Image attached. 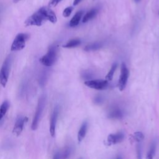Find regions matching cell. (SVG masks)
<instances>
[{"label": "cell", "mask_w": 159, "mask_h": 159, "mask_svg": "<svg viewBox=\"0 0 159 159\" xmlns=\"http://www.w3.org/2000/svg\"><path fill=\"white\" fill-rule=\"evenodd\" d=\"M49 21L52 23H56L57 21L55 13L47 7H42L29 16L24 22V24L27 26H41L44 22Z\"/></svg>", "instance_id": "cell-1"}, {"label": "cell", "mask_w": 159, "mask_h": 159, "mask_svg": "<svg viewBox=\"0 0 159 159\" xmlns=\"http://www.w3.org/2000/svg\"><path fill=\"white\" fill-rule=\"evenodd\" d=\"M45 104H46V96L42 95L38 100L36 111L33 119L31 128L33 131L36 130L39 126V122L45 107Z\"/></svg>", "instance_id": "cell-2"}, {"label": "cell", "mask_w": 159, "mask_h": 159, "mask_svg": "<svg viewBox=\"0 0 159 159\" xmlns=\"http://www.w3.org/2000/svg\"><path fill=\"white\" fill-rule=\"evenodd\" d=\"M57 58V47L55 45H53L49 48L47 54L40 58L39 61L43 65L47 67H50L54 65Z\"/></svg>", "instance_id": "cell-3"}, {"label": "cell", "mask_w": 159, "mask_h": 159, "mask_svg": "<svg viewBox=\"0 0 159 159\" xmlns=\"http://www.w3.org/2000/svg\"><path fill=\"white\" fill-rule=\"evenodd\" d=\"M11 58V57H7L3 64L1 70H0V83L3 87H6L8 81Z\"/></svg>", "instance_id": "cell-4"}, {"label": "cell", "mask_w": 159, "mask_h": 159, "mask_svg": "<svg viewBox=\"0 0 159 159\" xmlns=\"http://www.w3.org/2000/svg\"><path fill=\"white\" fill-rule=\"evenodd\" d=\"M29 35L27 34H18L14 39L11 46V51H19L23 49L26 46V43L29 39Z\"/></svg>", "instance_id": "cell-5"}, {"label": "cell", "mask_w": 159, "mask_h": 159, "mask_svg": "<svg viewBox=\"0 0 159 159\" xmlns=\"http://www.w3.org/2000/svg\"><path fill=\"white\" fill-rule=\"evenodd\" d=\"M129 77V71L126 65L124 63H123L121 64V74L118 81V88L121 92L125 89Z\"/></svg>", "instance_id": "cell-6"}, {"label": "cell", "mask_w": 159, "mask_h": 159, "mask_svg": "<svg viewBox=\"0 0 159 159\" xmlns=\"http://www.w3.org/2000/svg\"><path fill=\"white\" fill-rule=\"evenodd\" d=\"M85 85L90 88L98 90H103L108 88V81L104 80H87L85 82Z\"/></svg>", "instance_id": "cell-7"}, {"label": "cell", "mask_w": 159, "mask_h": 159, "mask_svg": "<svg viewBox=\"0 0 159 159\" xmlns=\"http://www.w3.org/2000/svg\"><path fill=\"white\" fill-rule=\"evenodd\" d=\"M27 121L28 118L26 116H18L16 118V122L14 123V126L13 129V134L18 136L20 135L22 131H23L24 125Z\"/></svg>", "instance_id": "cell-8"}, {"label": "cell", "mask_w": 159, "mask_h": 159, "mask_svg": "<svg viewBox=\"0 0 159 159\" xmlns=\"http://www.w3.org/2000/svg\"><path fill=\"white\" fill-rule=\"evenodd\" d=\"M59 114V108L58 106L55 107L53 111L51 118H50V133L52 137H54L55 135V131H56V126L57 123V119Z\"/></svg>", "instance_id": "cell-9"}, {"label": "cell", "mask_w": 159, "mask_h": 159, "mask_svg": "<svg viewBox=\"0 0 159 159\" xmlns=\"http://www.w3.org/2000/svg\"><path fill=\"white\" fill-rule=\"evenodd\" d=\"M72 153V149L70 147H67L57 152L52 159H68Z\"/></svg>", "instance_id": "cell-10"}, {"label": "cell", "mask_w": 159, "mask_h": 159, "mask_svg": "<svg viewBox=\"0 0 159 159\" xmlns=\"http://www.w3.org/2000/svg\"><path fill=\"white\" fill-rule=\"evenodd\" d=\"M124 139V134L123 132L111 134L108 137V143L109 145H115L122 142Z\"/></svg>", "instance_id": "cell-11"}, {"label": "cell", "mask_w": 159, "mask_h": 159, "mask_svg": "<svg viewBox=\"0 0 159 159\" xmlns=\"http://www.w3.org/2000/svg\"><path fill=\"white\" fill-rule=\"evenodd\" d=\"M83 14V11H79L74 15L73 17L72 18V19L70 21L69 25L70 27H74L78 25V24L80 23V21L82 18Z\"/></svg>", "instance_id": "cell-12"}, {"label": "cell", "mask_w": 159, "mask_h": 159, "mask_svg": "<svg viewBox=\"0 0 159 159\" xmlns=\"http://www.w3.org/2000/svg\"><path fill=\"white\" fill-rule=\"evenodd\" d=\"M87 129H88V123L87 121H85L84 123H83L82 125L81 126L78 133V140L79 142H81L83 140V139L85 138L87 132Z\"/></svg>", "instance_id": "cell-13"}, {"label": "cell", "mask_w": 159, "mask_h": 159, "mask_svg": "<svg viewBox=\"0 0 159 159\" xmlns=\"http://www.w3.org/2000/svg\"><path fill=\"white\" fill-rule=\"evenodd\" d=\"M124 115L123 111L121 110V109L119 108H116L112 110L108 115V118L110 119H121L123 118Z\"/></svg>", "instance_id": "cell-14"}, {"label": "cell", "mask_w": 159, "mask_h": 159, "mask_svg": "<svg viewBox=\"0 0 159 159\" xmlns=\"http://www.w3.org/2000/svg\"><path fill=\"white\" fill-rule=\"evenodd\" d=\"M97 14H98V10L96 9H92L89 10L88 12H87V13L85 15V16H83L82 19V22L83 23H86V22L94 18Z\"/></svg>", "instance_id": "cell-15"}, {"label": "cell", "mask_w": 159, "mask_h": 159, "mask_svg": "<svg viewBox=\"0 0 159 159\" xmlns=\"http://www.w3.org/2000/svg\"><path fill=\"white\" fill-rule=\"evenodd\" d=\"M10 106V104L8 101H4L0 106V121H1L4 116L6 115V112L8 111Z\"/></svg>", "instance_id": "cell-16"}, {"label": "cell", "mask_w": 159, "mask_h": 159, "mask_svg": "<svg viewBox=\"0 0 159 159\" xmlns=\"http://www.w3.org/2000/svg\"><path fill=\"white\" fill-rule=\"evenodd\" d=\"M81 42L79 39H74L69 41L68 42H67L65 44L63 45V47L70 49V48H75L76 47L79 46L81 44Z\"/></svg>", "instance_id": "cell-17"}, {"label": "cell", "mask_w": 159, "mask_h": 159, "mask_svg": "<svg viewBox=\"0 0 159 159\" xmlns=\"http://www.w3.org/2000/svg\"><path fill=\"white\" fill-rule=\"evenodd\" d=\"M101 44L99 42H96V43H93V44H90L87 45V46H85L84 50L87 52H90V51H94L98 50L101 47Z\"/></svg>", "instance_id": "cell-18"}, {"label": "cell", "mask_w": 159, "mask_h": 159, "mask_svg": "<svg viewBox=\"0 0 159 159\" xmlns=\"http://www.w3.org/2000/svg\"><path fill=\"white\" fill-rule=\"evenodd\" d=\"M156 143L154 142L152 144H151V146L150 147V149L149 150V152L147 153L146 159H153L155 154V151H156Z\"/></svg>", "instance_id": "cell-19"}, {"label": "cell", "mask_w": 159, "mask_h": 159, "mask_svg": "<svg viewBox=\"0 0 159 159\" xmlns=\"http://www.w3.org/2000/svg\"><path fill=\"white\" fill-rule=\"evenodd\" d=\"M117 66H118V65L116 63L112 64V65L111 67L110 70L109 71L108 73L106 75V80H107V81L112 80L113 76H114L115 72L117 69Z\"/></svg>", "instance_id": "cell-20"}, {"label": "cell", "mask_w": 159, "mask_h": 159, "mask_svg": "<svg viewBox=\"0 0 159 159\" xmlns=\"http://www.w3.org/2000/svg\"><path fill=\"white\" fill-rule=\"evenodd\" d=\"M133 138L135 141L138 143H140L143 139H144V135H143V133L141 132H135L134 134Z\"/></svg>", "instance_id": "cell-21"}, {"label": "cell", "mask_w": 159, "mask_h": 159, "mask_svg": "<svg viewBox=\"0 0 159 159\" xmlns=\"http://www.w3.org/2000/svg\"><path fill=\"white\" fill-rule=\"evenodd\" d=\"M73 10V7L72 6L70 7H67L64 10V12H63V16L65 18H68L70 16V14L72 13V12Z\"/></svg>", "instance_id": "cell-22"}, {"label": "cell", "mask_w": 159, "mask_h": 159, "mask_svg": "<svg viewBox=\"0 0 159 159\" xmlns=\"http://www.w3.org/2000/svg\"><path fill=\"white\" fill-rule=\"evenodd\" d=\"M137 159H142V150L141 143H139L137 146Z\"/></svg>", "instance_id": "cell-23"}, {"label": "cell", "mask_w": 159, "mask_h": 159, "mask_svg": "<svg viewBox=\"0 0 159 159\" xmlns=\"http://www.w3.org/2000/svg\"><path fill=\"white\" fill-rule=\"evenodd\" d=\"M62 0H50V5L52 6H56Z\"/></svg>", "instance_id": "cell-24"}, {"label": "cell", "mask_w": 159, "mask_h": 159, "mask_svg": "<svg viewBox=\"0 0 159 159\" xmlns=\"http://www.w3.org/2000/svg\"><path fill=\"white\" fill-rule=\"evenodd\" d=\"M81 0H74L73 5L74 6H77V4H78L81 2Z\"/></svg>", "instance_id": "cell-25"}, {"label": "cell", "mask_w": 159, "mask_h": 159, "mask_svg": "<svg viewBox=\"0 0 159 159\" xmlns=\"http://www.w3.org/2000/svg\"><path fill=\"white\" fill-rule=\"evenodd\" d=\"M19 1H20V0H13V1H14V3H18Z\"/></svg>", "instance_id": "cell-26"}, {"label": "cell", "mask_w": 159, "mask_h": 159, "mask_svg": "<svg viewBox=\"0 0 159 159\" xmlns=\"http://www.w3.org/2000/svg\"><path fill=\"white\" fill-rule=\"evenodd\" d=\"M134 1H135V2H137V3H138V2H139V1H141V0H134Z\"/></svg>", "instance_id": "cell-27"}, {"label": "cell", "mask_w": 159, "mask_h": 159, "mask_svg": "<svg viewBox=\"0 0 159 159\" xmlns=\"http://www.w3.org/2000/svg\"><path fill=\"white\" fill-rule=\"evenodd\" d=\"M117 159H122V158H121V157H119V158H117Z\"/></svg>", "instance_id": "cell-28"}, {"label": "cell", "mask_w": 159, "mask_h": 159, "mask_svg": "<svg viewBox=\"0 0 159 159\" xmlns=\"http://www.w3.org/2000/svg\"></svg>", "instance_id": "cell-29"}]
</instances>
